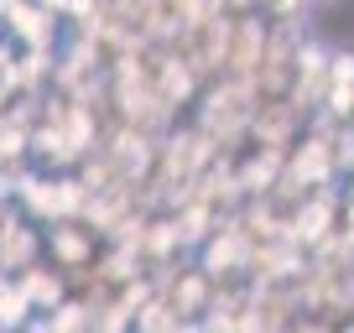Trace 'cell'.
<instances>
[{
	"mask_svg": "<svg viewBox=\"0 0 354 333\" xmlns=\"http://www.w3.org/2000/svg\"><path fill=\"white\" fill-rule=\"evenodd\" d=\"M255 84H230V78H219L209 94H203L198 104V131L209 135V146L219 156H230L240 141H250V120H255Z\"/></svg>",
	"mask_w": 354,
	"mask_h": 333,
	"instance_id": "6da1fadb",
	"label": "cell"
},
{
	"mask_svg": "<svg viewBox=\"0 0 354 333\" xmlns=\"http://www.w3.org/2000/svg\"><path fill=\"white\" fill-rule=\"evenodd\" d=\"M266 32H271V21H266L261 11L230 16L219 78H230V84H255V68H261V53H266ZM219 78H214V84H219Z\"/></svg>",
	"mask_w": 354,
	"mask_h": 333,
	"instance_id": "7a4b0ae2",
	"label": "cell"
},
{
	"mask_svg": "<svg viewBox=\"0 0 354 333\" xmlns=\"http://www.w3.org/2000/svg\"><path fill=\"white\" fill-rule=\"evenodd\" d=\"M328 63H333V47L328 42H302L297 47V63H292V104L302 115H318V104L328 99Z\"/></svg>",
	"mask_w": 354,
	"mask_h": 333,
	"instance_id": "3957f363",
	"label": "cell"
},
{
	"mask_svg": "<svg viewBox=\"0 0 354 333\" xmlns=\"http://www.w3.org/2000/svg\"><path fill=\"white\" fill-rule=\"evenodd\" d=\"M47 250H53L63 276H84V271L100 266V234L88 229L84 219H57L47 229Z\"/></svg>",
	"mask_w": 354,
	"mask_h": 333,
	"instance_id": "277c9868",
	"label": "cell"
},
{
	"mask_svg": "<svg viewBox=\"0 0 354 333\" xmlns=\"http://www.w3.org/2000/svg\"><path fill=\"white\" fill-rule=\"evenodd\" d=\"M203 256H198V266L209 271V281L214 287H224V276H245V266H250V256H255V245L240 234V224H219V229L209 234V240L198 245Z\"/></svg>",
	"mask_w": 354,
	"mask_h": 333,
	"instance_id": "5b68a950",
	"label": "cell"
},
{
	"mask_svg": "<svg viewBox=\"0 0 354 333\" xmlns=\"http://www.w3.org/2000/svg\"><path fill=\"white\" fill-rule=\"evenodd\" d=\"M339 193L333 188H323V193H308V198L292 209V245L297 250H313L318 240H328L333 234V224H339Z\"/></svg>",
	"mask_w": 354,
	"mask_h": 333,
	"instance_id": "8992f818",
	"label": "cell"
},
{
	"mask_svg": "<svg viewBox=\"0 0 354 333\" xmlns=\"http://www.w3.org/2000/svg\"><path fill=\"white\" fill-rule=\"evenodd\" d=\"M6 32H11V42H21V53H57V16L47 11L42 0H21L11 16H6Z\"/></svg>",
	"mask_w": 354,
	"mask_h": 333,
	"instance_id": "52a82bcc",
	"label": "cell"
},
{
	"mask_svg": "<svg viewBox=\"0 0 354 333\" xmlns=\"http://www.w3.org/2000/svg\"><path fill=\"white\" fill-rule=\"evenodd\" d=\"M302 125V110L292 99H277V104H255V120H250V141L261 151H287V141L297 135Z\"/></svg>",
	"mask_w": 354,
	"mask_h": 333,
	"instance_id": "ba28073f",
	"label": "cell"
},
{
	"mask_svg": "<svg viewBox=\"0 0 354 333\" xmlns=\"http://www.w3.org/2000/svg\"><path fill=\"white\" fill-rule=\"evenodd\" d=\"M37 256H42V245H37V229H32V224H21L16 213H6V219H0V271L16 281L21 271H32V266H37Z\"/></svg>",
	"mask_w": 354,
	"mask_h": 333,
	"instance_id": "9c48e42d",
	"label": "cell"
},
{
	"mask_svg": "<svg viewBox=\"0 0 354 333\" xmlns=\"http://www.w3.org/2000/svg\"><path fill=\"white\" fill-rule=\"evenodd\" d=\"M16 287L32 297V307H42V312H57L68 302V281H63V271H53V266H32V271H21L16 276Z\"/></svg>",
	"mask_w": 354,
	"mask_h": 333,
	"instance_id": "30bf717a",
	"label": "cell"
},
{
	"mask_svg": "<svg viewBox=\"0 0 354 333\" xmlns=\"http://www.w3.org/2000/svg\"><path fill=\"white\" fill-rule=\"evenodd\" d=\"M94 297H73L68 292V302L57 312H47V333H94Z\"/></svg>",
	"mask_w": 354,
	"mask_h": 333,
	"instance_id": "8fae6325",
	"label": "cell"
},
{
	"mask_svg": "<svg viewBox=\"0 0 354 333\" xmlns=\"http://www.w3.org/2000/svg\"><path fill=\"white\" fill-rule=\"evenodd\" d=\"M26 323H32V297L11 281L6 297H0V333H16V328H26Z\"/></svg>",
	"mask_w": 354,
	"mask_h": 333,
	"instance_id": "7c38bea8",
	"label": "cell"
},
{
	"mask_svg": "<svg viewBox=\"0 0 354 333\" xmlns=\"http://www.w3.org/2000/svg\"><path fill=\"white\" fill-rule=\"evenodd\" d=\"M177 323H183V318H177L162 297H151V302L131 318V328H136V333H177Z\"/></svg>",
	"mask_w": 354,
	"mask_h": 333,
	"instance_id": "4fadbf2b",
	"label": "cell"
},
{
	"mask_svg": "<svg viewBox=\"0 0 354 333\" xmlns=\"http://www.w3.org/2000/svg\"><path fill=\"white\" fill-rule=\"evenodd\" d=\"M308 6L313 0H255V11L271 16V26L277 21H308Z\"/></svg>",
	"mask_w": 354,
	"mask_h": 333,
	"instance_id": "5bb4252c",
	"label": "cell"
},
{
	"mask_svg": "<svg viewBox=\"0 0 354 333\" xmlns=\"http://www.w3.org/2000/svg\"><path fill=\"white\" fill-rule=\"evenodd\" d=\"M219 16H234L230 0H188V26L193 21H219Z\"/></svg>",
	"mask_w": 354,
	"mask_h": 333,
	"instance_id": "9a60e30c",
	"label": "cell"
},
{
	"mask_svg": "<svg viewBox=\"0 0 354 333\" xmlns=\"http://www.w3.org/2000/svg\"><path fill=\"white\" fill-rule=\"evenodd\" d=\"M328 78H333V84H349V89H354V53H349V47H333Z\"/></svg>",
	"mask_w": 354,
	"mask_h": 333,
	"instance_id": "2e32d148",
	"label": "cell"
},
{
	"mask_svg": "<svg viewBox=\"0 0 354 333\" xmlns=\"http://www.w3.org/2000/svg\"><path fill=\"white\" fill-rule=\"evenodd\" d=\"M230 11H234V16H245V11H255V0H230Z\"/></svg>",
	"mask_w": 354,
	"mask_h": 333,
	"instance_id": "e0dca14e",
	"label": "cell"
},
{
	"mask_svg": "<svg viewBox=\"0 0 354 333\" xmlns=\"http://www.w3.org/2000/svg\"><path fill=\"white\" fill-rule=\"evenodd\" d=\"M42 6H47L53 16H68V0H42Z\"/></svg>",
	"mask_w": 354,
	"mask_h": 333,
	"instance_id": "ac0fdd59",
	"label": "cell"
},
{
	"mask_svg": "<svg viewBox=\"0 0 354 333\" xmlns=\"http://www.w3.org/2000/svg\"><path fill=\"white\" fill-rule=\"evenodd\" d=\"M6 287H11V276H6V271H0V297H6Z\"/></svg>",
	"mask_w": 354,
	"mask_h": 333,
	"instance_id": "d6986e66",
	"label": "cell"
},
{
	"mask_svg": "<svg viewBox=\"0 0 354 333\" xmlns=\"http://www.w3.org/2000/svg\"><path fill=\"white\" fill-rule=\"evenodd\" d=\"M6 213H11V209H6V188H0V219H6Z\"/></svg>",
	"mask_w": 354,
	"mask_h": 333,
	"instance_id": "ffe728a7",
	"label": "cell"
},
{
	"mask_svg": "<svg viewBox=\"0 0 354 333\" xmlns=\"http://www.w3.org/2000/svg\"><path fill=\"white\" fill-rule=\"evenodd\" d=\"M323 6H333V0H323Z\"/></svg>",
	"mask_w": 354,
	"mask_h": 333,
	"instance_id": "44dd1931",
	"label": "cell"
},
{
	"mask_svg": "<svg viewBox=\"0 0 354 333\" xmlns=\"http://www.w3.org/2000/svg\"><path fill=\"white\" fill-rule=\"evenodd\" d=\"M349 125H354V120H349Z\"/></svg>",
	"mask_w": 354,
	"mask_h": 333,
	"instance_id": "7402d4cb",
	"label": "cell"
}]
</instances>
